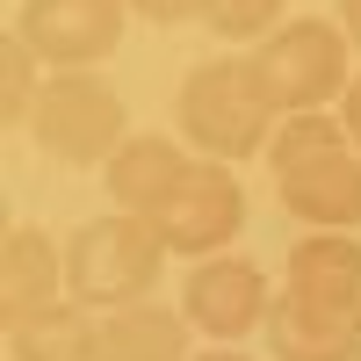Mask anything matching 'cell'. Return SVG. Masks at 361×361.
Listing matches in <instances>:
<instances>
[{"label":"cell","mask_w":361,"mask_h":361,"mask_svg":"<svg viewBox=\"0 0 361 361\" xmlns=\"http://www.w3.org/2000/svg\"><path fill=\"white\" fill-rule=\"evenodd\" d=\"M347 29L333 22H282L267 44H253V80H260V94L275 102V116H318V109H333V94H347L354 73H347Z\"/></svg>","instance_id":"cell-4"},{"label":"cell","mask_w":361,"mask_h":361,"mask_svg":"<svg viewBox=\"0 0 361 361\" xmlns=\"http://www.w3.org/2000/svg\"><path fill=\"white\" fill-rule=\"evenodd\" d=\"M123 15L130 0H22L15 37L44 73H94L123 44Z\"/></svg>","instance_id":"cell-5"},{"label":"cell","mask_w":361,"mask_h":361,"mask_svg":"<svg viewBox=\"0 0 361 361\" xmlns=\"http://www.w3.org/2000/svg\"><path fill=\"white\" fill-rule=\"evenodd\" d=\"M282 289L361 311V238L354 231H304L282 260Z\"/></svg>","instance_id":"cell-12"},{"label":"cell","mask_w":361,"mask_h":361,"mask_svg":"<svg viewBox=\"0 0 361 361\" xmlns=\"http://www.w3.org/2000/svg\"><path fill=\"white\" fill-rule=\"evenodd\" d=\"M188 173H195V152H188V145H173V137H130L123 152L102 166L109 202L123 209V217H145V224L173 202V188H180Z\"/></svg>","instance_id":"cell-9"},{"label":"cell","mask_w":361,"mask_h":361,"mask_svg":"<svg viewBox=\"0 0 361 361\" xmlns=\"http://www.w3.org/2000/svg\"><path fill=\"white\" fill-rule=\"evenodd\" d=\"M340 29H347V44L361 51V0H340Z\"/></svg>","instance_id":"cell-20"},{"label":"cell","mask_w":361,"mask_h":361,"mask_svg":"<svg viewBox=\"0 0 361 361\" xmlns=\"http://www.w3.org/2000/svg\"><path fill=\"white\" fill-rule=\"evenodd\" d=\"M195 361H253V354H238V347H209V354H195Z\"/></svg>","instance_id":"cell-21"},{"label":"cell","mask_w":361,"mask_h":361,"mask_svg":"<svg viewBox=\"0 0 361 361\" xmlns=\"http://www.w3.org/2000/svg\"><path fill=\"white\" fill-rule=\"evenodd\" d=\"M333 152H347V123H340L333 109H318V116H282L275 137H267V166H275V180L304 173V166L333 159Z\"/></svg>","instance_id":"cell-15"},{"label":"cell","mask_w":361,"mask_h":361,"mask_svg":"<svg viewBox=\"0 0 361 361\" xmlns=\"http://www.w3.org/2000/svg\"><path fill=\"white\" fill-rule=\"evenodd\" d=\"M260 333L275 347V361H361V311L318 304L296 289H275V311Z\"/></svg>","instance_id":"cell-8"},{"label":"cell","mask_w":361,"mask_h":361,"mask_svg":"<svg viewBox=\"0 0 361 361\" xmlns=\"http://www.w3.org/2000/svg\"><path fill=\"white\" fill-rule=\"evenodd\" d=\"M0 304H8V325L66 304V246L44 224H15L8 231V246H0Z\"/></svg>","instance_id":"cell-10"},{"label":"cell","mask_w":361,"mask_h":361,"mask_svg":"<svg viewBox=\"0 0 361 361\" xmlns=\"http://www.w3.org/2000/svg\"><path fill=\"white\" fill-rule=\"evenodd\" d=\"M94 354H102V318L73 296L8 325V361H94Z\"/></svg>","instance_id":"cell-13"},{"label":"cell","mask_w":361,"mask_h":361,"mask_svg":"<svg viewBox=\"0 0 361 361\" xmlns=\"http://www.w3.org/2000/svg\"><path fill=\"white\" fill-rule=\"evenodd\" d=\"M340 123H347V145L361 152V73H354V87L340 94Z\"/></svg>","instance_id":"cell-19"},{"label":"cell","mask_w":361,"mask_h":361,"mask_svg":"<svg viewBox=\"0 0 361 361\" xmlns=\"http://www.w3.org/2000/svg\"><path fill=\"white\" fill-rule=\"evenodd\" d=\"M94 361H195L188 354V318L166 304H130L102 318V354Z\"/></svg>","instance_id":"cell-14"},{"label":"cell","mask_w":361,"mask_h":361,"mask_svg":"<svg viewBox=\"0 0 361 361\" xmlns=\"http://www.w3.org/2000/svg\"><path fill=\"white\" fill-rule=\"evenodd\" d=\"M29 137L58 166H109L130 145V116L102 73H44V94L29 109Z\"/></svg>","instance_id":"cell-3"},{"label":"cell","mask_w":361,"mask_h":361,"mask_svg":"<svg viewBox=\"0 0 361 361\" xmlns=\"http://www.w3.org/2000/svg\"><path fill=\"white\" fill-rule=\"evenodd\" d=\"M238 224H246V188H238V173L224 159H195V173L173 188V202L152 217L159 246L180 253V260H217Z\"/></svg>","instance_id":"cell-6"},{"label":"cell","mask_w":361,"mask_h":361,"mask_svg":"<svg viewBox=\"0 0 361 361\" xmlns=\"http://www.w3.org/2000/svg\"><path fill=\"white\" fill-rule=\"evenodd\" d=\"M173 253L159 246V231L145 217H87L73 238H66V296L87 311H130V304H152L159 289V267Z\"/></svg>","instance_id":"cell-2"},{"label":"cell","mask_w":361,"mask_h":361,"mask_svg":"<svg viewBox=\"0 0 361 361\" xmlns=\"http://www.w3.org/2000/svg\"><path fill=\"white\" fill-rule=\"evenodd\" d=\"M202 29L224 37V44H267L282 29V0H209Z\"/></svg>","instance_id":"cell-16"},{"label":"cell","mask_w":361,"mask_h":361,"mask_svg":"<svg viewBox=\"0 0 361 361\" xmlns=\"http://www.w3.org/2000/svg\"><path fill=\"white\" fill-rule=\"evenodd\" d=\"M0 66H8V87H0V116L29 130V109H37V94H44V66L29 58V44L15 37V29H8V51H0Z\"/></svg>","instance_id":"cell-17"},{"label":"cell","mask_w":361,"mask_h":361,"mask_svg":"<svg viewBox=\"0 0 361 361\" xmlns=\"http://www.w3.org/2000/svg\"><path fill=\"white\" fill-rule=\"evenodd\" d=\"M180 145L195 159H253L275 137V102L260 94L253 58H202L180 80Z\"/></svg>","instance_id":"cell-1"},{"label":"cell","mask_w":361,"mask_h":361,"mask_svg":"<svg viewBox=\"0 0 361 361\" xmlns=\"http://www.w3.org/2000/svg\"><path fill=\"white\" fill-rule=\"evenodd\" d=\"M130 15L159 22V29H188V22H202V15H209V0H130Z\"/></svg>","instance_id":"cell-18"},{"label":"cell","mask_w":361,"mask_h":361,"mask_svg":"<svg viewBox=\"0 0 361 361\" xmlns=\"http://www.w3.org/2000/svg\"><path fill=\"white\" fill-rule=\"evenodd\" d=\"M282 188V209L296 224H311V231H361V152L347 145V152L333 159H318L304 173H289L275 180Z\"/></svg>","instance_id":"cell-11"},{"label":"cell","mask_w":361,"mask_h":361,"mask_svg":"<svg viewBox=\"0 0 361 361\" xmlns=\"http://www.w3.org/2000/svg\"><path fill=\"white\" fill-rule=\"evenodd\" d=\"M267 311H275V289H267V267L253 260H195L188 282H180V318L209 333V347H238L246 333H260Z\"/></svg>","instance_id":"cell-7"}]
</instances>
